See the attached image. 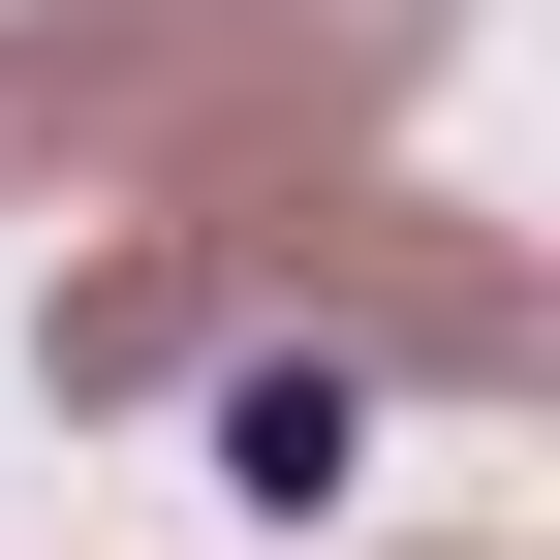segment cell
I'll list each match as a JSON object with an SVG mask.
<instances>
[{"label":"cell","instance_id":"obj_3","mask_svg":"<svg viewBox=\"0 0 560 560\" xmlns=\"http://www.w3.org/2000/svg\"><path fill=\"white\" fill-rule=\"evenodd\" d=\"M187 342H219V219H156V249H94V280H62V405L187 374Z\"/></svg>","mask_w":560,"mask_h":560},{"label":"cell","instance_id":"obj_4","mask_svg":"<svg viewBox=\"0 0 560 560\" xmlns=\"http://www.w3.org/2000/svg\"><path fill=\"white\" fill-rule=\"evenodd\" d=\"M219 467H249L280 529H312L342 467H374V374H342V342H249V374H219Z\"/></svg>","mask_w":560,"mask_h":560},{"label":"cell","instance_id":"obj_2","mask_svg":"<svg viewBox=\"0 0 560 560\" xmlns=\"http://www.w3.org/2000/svg\"><path fill=\"white\" fill-rule=\"evenodd\" d=\"M219 280H312V342H342V374H529V249L405 219V187H249Z\"/></svg>","mask_w":560,"mask_h":560},{"label":"cell","instance_id":"obj_1","mask_svg":"<svg viewBox=\"0 0 560 560\" xmlns=\"http://www.w3.org/2000/svg\"><path fill=\"white\" fill-rule=\"evenodd\" d=\"M374 94L405 62H342L312 0H62V32H0V125L94 156L125 219H249V187H312Z\"/></svg>","mask_w":560,"mask_h":560}]
</instances>
